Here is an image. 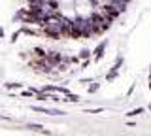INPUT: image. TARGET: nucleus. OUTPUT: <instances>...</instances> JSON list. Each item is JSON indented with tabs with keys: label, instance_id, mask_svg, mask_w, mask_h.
Segmentation results:
<instances>
[{
	"label": "nucleus",
	"instance_id": "f257e3e1",
	"mask_svg": "<svg viewBox=\"0 0 151 136\" xmlns=\"http://www.w3.org/2000/svg\"><path fill=\"white\" fill-rule=\"evenodd\" d=\"M102 13L106 15V21L108 23H113L119 17V13H121V8L119 6H115V4H106V6H102Z\"/></svg>",
	"mask_w": 151,
	"mask_h": 136
},
{
	"label": "nucleus",
	"instance_id": "f03ea898",
	"mask_svg": "<svg viewBox=\"0 0 151 136\" xmlns=\"http://www.w3.org/2000/svg\"><path fill=\"white\" fill-rule=\"evenodd\" d=\"M45 60L51 68H59V64L63 63V53H59V51H47Z\"/></svg>",
	"mask_w": 151,
	"mask_h": 136
},
{
	"label": "nucleus",
	"instance_id": "7ed1b4c3",
	"mask_svg": "<svg viewBox=\"0 0 151 136\" xmlns=\"http://www.w3.org/2000/svg\"><path fill=\"white\" fill-rule=\"evenodd\" d=\"M106 47H108V40H104V42H100V44L93 49V60H94V63H98V60L104 59V55H106Z\"/></svg>",
	"mask_w": 151,
	"mask_h": 136
},
{
	"label": "nucleus",
	"instance_id": "20e7f679",
	"mask_svg": "<svg viewBox=\"0 0 151 136\" xmlns=\"http://www.w3.org/2000/svg\"><path fill=\"white\" fill-rule=\"evenodd\" d=\"M30 110L38 112V114H45V115H63L64 114V112H60V110H47V108H38V106H32Z\"/></svg>",
	"mask_w": 151,
	"mask_h": 136
},
{
	"label": "nucleus",
	"instance_id": "39448f33",
	"mask_svg": "<svg viewBox=\"0 0 151 136\" xmlns=\"http://www.w3.org/2000/svg\"><path fill=\"white\" fill-rule=\"evenodd\" d=\"M32 55H34V59H44L47 55V51L44 47H34V49H32Z\"/></svg>",
	"mask_w": 151,
	"mask_h": 136
},
{
	"label": "nucleus",
	"instance_id": "423d86ee",
	"mask_svg": "<svg viewBox=\"0 0 151 136\" xmlns=\"http://www.w3.org/2000/svg\"><path fill=\"white\" fill-rule=\"evenodd\" d=\"M123 63H125V59H123V57H117V60L113 63V66H111V72H119V68L123 66Z\"/></svg>",
	"mask_w": 151,
	"mask_h": 136
},
{
	"label": "nucleus",
	"instance_id": "0eeeda50",
	"mask_svg": "<svg viewBox=\"0 0 151 136\" xmlns=\"http://www.w3.org/2000/svg\"><path fill=\"white\" fill-rule=\"evenodd\" d=\"M64 96H66V98H64L66 102H79V100H81V98H79L78 95H74V93H66Z\"/></svg>",
	"mask_w": 151,
	"mask_h": 136
},
{
	"label": "nucleus",
	"instance_id": "6e6552de",
	"mask_svg": "<svg viewBox=\"0 0 151 136\" xmlns=\"http://www.w3.org/2000/svg\"><path fill=\"white\" fill-rule=\"evenodd\" d=\"M140 114H145V110H144V108H136V110L127 112V117H136V115H140Z\"/></svg>",
	"mask_w": 151,
	"mask_h": 136
},
{
	"label": "nucleus",
	"instance_id": "1a4fd4ad",
	"mask_svg": "<svg viewBox=\"0 0 151 136\" xmlns=\"http://www.w3.org/2000/svg\"><path fill=\"white\" fill-rule=\"evenodd\" d=\"M78 57H79V59H91V57H93V51H91V49H81Z\"/></svg>",
	"mask_w": 151,
	"mask_h": 136
},
{
	"label": "nucleus",
	"instance_id": "9d476101",
	"mask_svg": "<svg viewBox=\"0 0 151 136\" xmlns=\"http://www.w3.org/2000/svg\"><path fill=\"white\" fill-rule=\"evenodd\" d=\"M6 89H23V83H17V81H12V83H4Z\"/></svg>",
	"mask_w": 151,
	"mask_h": 136
},
{
	"label": "nucleus",
	"instance_id": "9b49d317",
	"mask_svg": "<svg viewBox=\"0 0 151 136\" xmlns=\"http://www.w3.org/2000/svg\"><path fill=\"white\" fill-rule=\"evenodd\" d=\"M23 29V34H28V36H38L40 32L38 30H32V29H28V27H21Z\"/></svg>",
	"mask_w": 151,
	"mask_h": 136
},
{
	"label": "nucleus",
	"instance_id": "f8f14e48",
	"mask_svg": "<svg viewBox=\"0 0 151 136\" xmlns=\"http://www.w3.org/2000/svg\"><path fill=\"white\" fill-rule=\"evenodd\" d=\"M27 129L28 130H32V132H42V130H44V129H42V125H27Z\"/></svg>",
	"mask_w": 151,
	"mask_h": 136
},
{
	"label": "nucleus",
	"instance_id": "ddd939ff",
	"mask_svg": "<svg viewBox=\"0 0 151 136\" xmlns=\"http://www.w3.org/2000/svg\"><path fill=\"white\" fill-rule=\"evenodd\" d=\"M21 34H23V29L15 30V32H13V34H12V38H9V42H12V44H15V42H17V38H19V36H21Z\"/></svg>",
	"mask_w": 151,
	"mask_h": 136
},
{
	"label": "nucleus",
	"instance_id": "4468645a",
	"mask_svg": "<svg viewBox=\"0 0 151 136\" xmlns=\"http://www.w3.org/2000/svg\"><path fill=\"white\" fill-rule=\"evenodd\" d=\"M98 89H100V85H98V83H93V85H89V89H87V91H89V93L93 95V93H96Z\"/></svg>",
	"mask_w": 151,
	"mask_h": 136
},
{
	"label": "nucleus",
	"instance_id": "2eb2a0df",
	"mask_svg": "<svg viewBox=\"0 0 151 136\" xmlns=\"http://www.w3.org/2000/svg\"><path fill=\"white\" fill-rule=\"evenodd\" d=\"M89 64H91V60H89V59H85V60H83V63H81V68H87V66H89Z\"/></svg>",
	"mask_w": 151,
	"mask_h": 136
},
{
	"label": "nucleus",
	"instance_id": "dca6fc26",
	"mask_svg": "<svg viewBox=\"0 0 151 136\" xmlns=\"http://www.w3.org/2000/svg\"><path fill=\"white\" fill-rule=\"evenodd\" d=\"M100 112H102V110L98 108V110H87V114H100Z\"/></svg>",
	"mask_w": 151,
	"mask_h": 136
},
{
	"label": "nucleus",
	"instance_id": "f3484780",
	"mask_svg": "<svg viewBox=\"0 0 151 136\" xmlns=\"http://www.w3.org/2000/svg\"><path fill=\"white\" fill-rule=\"evenodd\" d=\"M0 38H4V29L0 27Z\"/></svg>",
	"mask_w": 151,
	"mask_h": 136
},
{
	"label": "nucleus",
	"instance_id": "a211bd4d",
	"mask_svg": "<svg viewBox=\"0 0 151 136\" xmlns=\"http://www.w3.org/2000/svg\"><path fill=\"white\" fill-rule=\"evenodd\" d=\"M147 110H151V104H149V106H147Z\"/></svg>",
	"mask_w": 151,
	"mask_h": 136
}]
</instances>
